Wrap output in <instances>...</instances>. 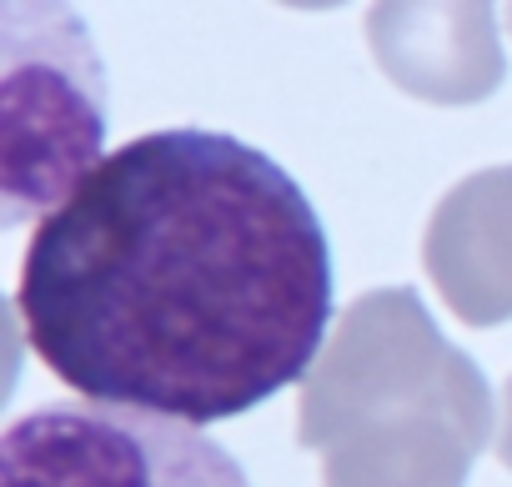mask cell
Returning <instances> with one entry per match:
<instances>
[{
    "instance_id": "cell-1",
    "label": "cell",
    "mask_w": 512,
    "mask_h": 487,
    "mask_svg": "<svg viewBox=\"0 0 512 487\" xmlns=\"http://www.w3.org/2000/svg\"><path fill=\"white\" fill-rule=\"evenodd\" d=\"M16 312L86 402L226 422L322 357L332 247L267 151L201 126L151 131L36 226Z\"/></svg>"
},
{
    "instance_id": "cell-6",
    "label": "cell",
    "mask_w": 512,
    "mask_h": 487,
    "mask_svg": "<svg viewBox=\"0 0 512 487\" xmlns=\"http://www.w3.org/2000/svg\"><path fill=\"white\" fill-rule=\"evenodd\" d=\"M422 267L457 322L497 327L512 317V166L472 171L432 206Z\"/></svg>"
},
{
    "instance_id": "cell-5",
    "label": "cell",
    "mask_w": 512,
    "mask_h": 487,
    "mask_svg": "<svg viewBox=\"0 0 512 487\" xmlns=\"http://www.w3.org/2000/svg\"><path fill=\"white\" fill-rule=\"evenodd\" d=\"M367 46L392 86L432 106H472L492 96L507 76L497 11L477 0L467 6H452V0L447 6H417V0L372 6Z\"/></svg>"
},
{
    "instance_id": "cell-3",
    "label": "cell",
    "mask_w": 512,
    "mask_h": 487,
    "mask_svg": "<svg viewBox=\"0 0 512 487\" xmlns=\"http://www.w3.org/2000/svg\"><path fill=\"white\" fill-rule=\"evenodd\" d=\"M101 71L76 16L41 6V31L6 6V221L71 196L101 161Z\"/></svg>"
},
{
    "instance_id": "cell-4",
    "label": "cell",
    "mask_w": 512,
    "mask_h": 487,
    "mask_svg": "<svg viewBox=\"0 0 512 487\" xmlns=\"http://www.w3.org/2000/svg\"><path fill=\"white\" fill-rule=\"evenodd\" d=\"M0 487H251V477L201 427L56 402L6 427Z\"/></svg>"
},
{
    "instance_id": "cell-7",
    "label": "cell",
    "mask_w": 512,
    "mask_h": 487,
    "mask_svg": "<svg viewBox=\"0 0 512 487\" xmlns=\"http://www.w3.org/2000/svg\"><path fill=\"white\" fill-rule=\"evenodd\" d=\"M497 457L502 467H512V377L502 387V422H497Z\"/></svg>"
},
{
    "instance_id": "cell-2",
    "label": "cell",
    "mask_w": 512,
    "mask_h": 487,
    "mask_svg": "<svg viewBox=\"0 0 512 487\" xmlns=\"http://www.w3.org/2000/svg\"><path fill=\"white\" fill-rule=\"evenodd\" d=\"M492 427L482 367L437 332L412 287L357 297L297 402V437L322 452V487H467Z\"/></svg>"
}]
</instances>
